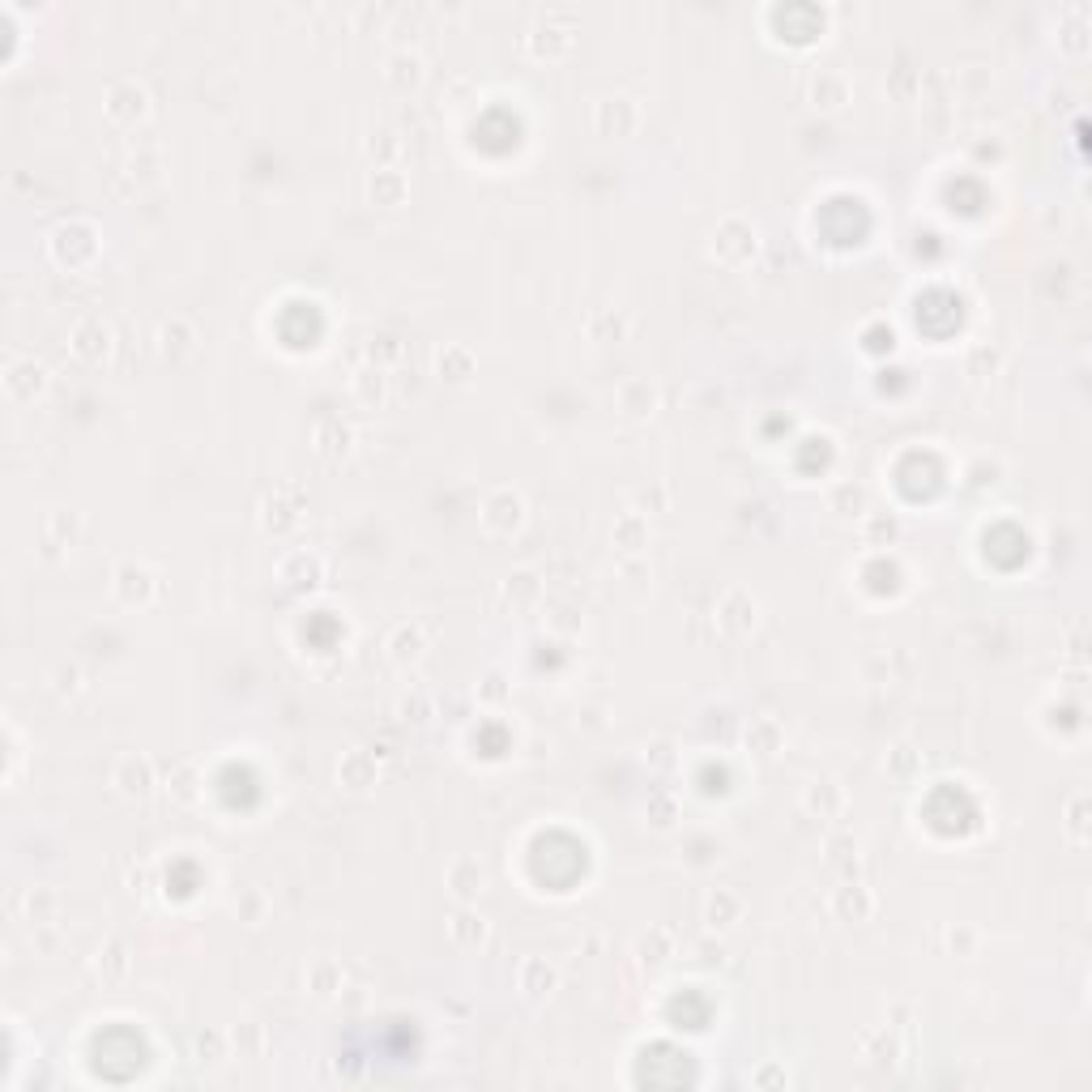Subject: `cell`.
<instances>
[{"instance_id": "obj_1", "label": "cell", "mask_w": 1092, "mask_h": 1092, "mask_svg": "<svg viewBox=\"0 0 1092 1092\" xmlns=\"http://www.w3.org/2000/svg\"><path fill=\"white\" fill-rule=\"evenodd\" d=\"M51 261L65 265V269H82L90 265L94 256H98V230L82 218H73V222H60L56 230H51Z\"/></svg>"}, {"instance_id": "obj_2", "label": "cell", "mask_w": 1092, "mask_h": 1092, "mask_svg": "<svg viewBox=\"0 0 1092 1092\" xmlns=\"http://www.w3.org/2000/svg\"><path fill=\"white\" fill-rule=\"evenodd\" d=\"M640 128V102L628 94H611L593 102V133L597 137H632Z\"/></svg>"}, {"instance_id": "obj_3", "label": "cell", "mask_w": 1092, "mask_h": 1092, "mask_svg": "<svg viewBox=\"0 0 1092 1092\" xmlns=\"http://www.w3.org/2000/svg\"><path fill=\"white\" fill-rule=\"evenodd\" d=\"M112 786H116V794L128 798V802L150 798V790L159 786V776H154V760L141 756V751H128V756H120L116 768H112Z\"/></svg>"}, {"instance_id": "obj_4", "label": "cell", "mask_w": 1092, "mask_h": 1092, "mask_svg": "<svg viewBox=\"0 0 1092 1092\" xmlns=\"http://www.w3.org/2000/svg\"><path fill=\"white\" fill-rule=\"evenodd\" d=\"M713 256L721 265H747L751 256H756V226L747 218H725L713 236Z\"/></svg>"}, {"instance_id": "obj_5", "label": "cell", "mask_w": 1092, "mask_h": 1092, "mask_svg": "<svg viewBox=\"0 0 1092 1092\" xmlns=\"http://www.w3.org/2000/svg\"><path fill=\"white\" fill-rule=\"evenodd\" d=\"M478 521H482L487 534H512L516 526L526 521V500H521V491H512V487L491 491V496L482 500V508H478Z\"/></svg>"}, {"instance_id": "obj_6", "label": "cell", "mask_w": 1092, "mask_h": 1092, "mask_svg": "<svg viewBox=\"0 0 1092 1092\" xmlns=\"http://www.w3.org/2000/svg\"><path fill=\"white\" fill-rule=\"evenodd\" d=\"M112 589L124 606H145L154 589H159V577H154V568L141 563V559H124L116 572H112Z\"/></svg>"}, {"instance_id": "obj_7", "label": "cell", "mask_w": 1092, "mask_h": 1092, "mask_svg": "<svg viewBox=\"0 0 1092 1092\" xmlns=\"http://www.w3.org/2000/svg\"><path fill=\"white\" fill-rule=\"evenodd\" d=\"M69 350L82 359V363H102L112 354V325L102 321V317H82L73 329H69Z\"/></svg>"}, {"instance_id": "obj_8", "label": "cell", "mask_w": 1092, "mask_h": 1092, "mask_svg": "<svg viewBox=\"0 0 1092 1092\" xmlns=\"http://www.w3.org/2000/svg\"><path fill=\"white\" fill-rule=\"evenodd\" d=\"M572 35H577V26H572L568 13H546L521 43L534 51V56H563L572 47Z\"/></svg>"}, {"instance_id": "obj_9", "label": "cell", "mask_w": 1092, "mask_h": 1092, "mask_svg": "<svg viewBox=\"0 0 1092 1092\" xmlns=\"http://www.w3.org/2000/svg\"><path fill=\"white\" fill-rule=\"evenodd\" d=\"M303 504H307V500H303V491H299V487H291V482L274 487L269 496H265V504H261V521H265V530H274V534L295 530Z\"/></svg>"}, {"instance_id": "obj_10", "label": "cell", "mask_w": 1092, "mask_h": 1092, "mask_svg": "<svg viewBox=\"0 0 1092 1092\" xmlns=\"http://www.w3.org/2000/svg\"><path fill=\"white\" fill-rule=\"evenodd\" d=\"M145 112H150V90L137 77H120V82L108 86V116L116 124H137Z\"/></svg>"}, {"instance_id": "obj_11", "label": "cell", "mask_w": 1092, "mask_h": 1092, "mask_svg": "<svg viewBox=\"0 0 1092 1092\" xmlns=\"http://www.w3.org/2000/svg\"><path fill=\"white\" fill-rule=\"evenodd\" d=\"M615 406H619L623 419L640 423V419H648V414L658 410V384L644 380V376H628L615 388Z\"/></svg>"}, {"instance_id": "obj_12", "label": "cell", "mask_w": 1092, "mask_h": 1092, "mask_svg": "<svg viewBox=\"0 0 1092 1092\" xmlns=\"http://www.w3.org/2000/svg\"><path fill=\"white\" fill-rule=\"evenodd\" d=\"M311 445L325 461H342L354 449V427L342 419V414H325V419L311 427Z\"/></svg>"}, {"instance_id": "obj_13", "label": "cell", "mask_w": 1092, "mask_h": 1092, "mask_svg": "<svg viewBox=\"0 0 1092 1092\" xmlns=\"http://www.w3.org/2000/svg\"><path fill=\"white\" fill-rule=\"evenodd\" d=\"M5 393L13 402H35L47 393V368L35 359H13L9 372H5Z\"/></svg>"}, {"instance_id": "obj_14", "label": "cell", "mask_w": 1092, "mask_h": 1092, "mask_svg": "<svg viewBox=\"0 0 1092 1092\" xmlns=\"http://www.w3.org/2000/svg\"><path fill=\"white\" fill-rule=\"evenodd\" d=\"M406 197H410L406 171H397V167H376L368 175V201L380 205V210H402Z\"/></svg>"}, {"instance_id": "obj_15", "label": "cell", "mask_w": 1092, "mask_h": 1092, "mask_svg": "<svg viewBox=\"0 0 1092 1092\" xmlns=\"http://www.w3.org/2000/svg\"><path fill=\"white\" fill-rule=\"evenodd\" d=\"M807 94H811V102H815L820 112H841L845 102L853 98V86H849V77H845L841 69H820V73L811 77Z\"/></svg>"}, {"instance_id": "obj_16", "label": "cell", "mask_w": 1092, "mask_h": 1092, "mask_svg": "<svg viewBox=\"0 0 1092 1092\" xmlns=\"http://www.w3.org/2000/svg\"><path fill=\"white\" fill-rule=\"evenodd\" d=\"M756 611H760V606H756V597H751L747 589H730V593H725L721 602H717V623H721V628L730 632V636H743V632L756 628Z\"/></svg>"}, {"instance_id": "obj_17", "label": "cell", "mask_w": 1092, "mask_h": 1092, "mask_svg": "<svg viewBox=\"0 0 1092 1092\" xmlns=\"http://www.w3.org/2000/svg\"><path fill=\"white\" fill-rule=\"evenodd\" d=\"M388 658H393L397 666H414V662H423L427 654V628L419 619H410V623H397L393 632H388Z\"/></svg>"}, {"instance_id": "obj_18", "label": "cell", "mask_w": 1092, "mask_h": 1092, "mask_svg": "<svg viewBox=\"0 0 1092 1092\" xmlns=\"http://www.w3.org/2000/svg\"><path fill=\"white\" fill-rule=\"evenodd\" d=\"M875 914V892L867 883H841L837 892H832V918L837 922H867Z\"/></svg>"}, {"instance_id": "obj_19", "label": "cell", "mask_w": 1092, "mask_h": 1092, "mask_svg": "<svg viewBox=\"0 0 1092 1092\" xmlns=\"http://www.w3.org/2000/svg\"><path fill=\"white\" fill-rule=\"evenodd\" d=\"M743 743H747V751L751 756H760V760H772L776 751L786 747V725L776 721V717H751L747 721V730H743Z\"/></svg>"}, {"instance_id": "obj_20", "label": "cell", "mask_w": 1092, "mask_h": 1092, "mask_svg": "<svg viewBox=\"0 0 1092 1092\" xmlns=\"http://www.w3.org/2000/svg\"><path fill=\"white\" fill-rule=\"evenodd\" d=\"M542 589H546V581H542V572H534V568H521V572H512V577L500 581V597H504L512 611L538 606L542 602Z\"/></svg>"}, {"instance_id": "obj_21", "label": "cell", "mask_w": 1092, "mask_h": 1092, "mask_svg": "<svg viewBox=\"0 0 1092 1092\" xmlns=\"http://www.w3.org/2000/svg\"><path fill=\"white\" fill-rule=\"evenodd\" d=\"M449 892L457 905H474L478 892H482V883H487V871L478 867V857H453L449 863Z\"/></svg>"}, {"instance_id": "obj_22", "label": "cell", "mask_w": 1092, "mask_h": 1092, "mask_svg": "<svg viewBox=\"0 0 1092 1092\" xmlns=\"http://www.w3.org/2000/svg\"><path fill=\"white\" fill-rule=\"evenodd\" d=\"M559 985V973H555V965H546L542 956H530V960H521V969H516V991H521L530 1003H542L546 995H551Z\"/></svg>"}, {"instance_id": "obj_23", "label": "cell", "mask_w": 1092, "mask_h": 1092, "mask_svg": "<svg viewBox=\"0 0 1092 1092\" xmlns=\"http://www.w3.org/2000/svg\"><path fill=\"white\" fill-rule=\"evenodd\" d=\"M376 772H380L376 751L354 747V751H346V756H342V764H337V782H342L346 790H354V794H363L368 786H376Z\"/></svg>"}, {"instance_id": "obj_24", "label": "cell", "mask_w": 1092, "mask_h": 1092, "mask_svg": "<svg viewBox=\"0 0 1092 1092\" xmlns=\"http://www.w3.org/2000/svg\"><path fill=\"white\" fill-rule=\"evenodd\" d=\"M278 581L286 589H311V585L325 581V563L311 555V551H291V555L278 563Z\"/></svg>"}, {"instance_id": "obj_25", "label": "cell", "mask_w": 1092, "mask_h": 1092, "mask_svg": "<svg viewBox=\"0 0 1092 1092\" xmlns=\"http://www.w3.org/2000/svg\"><path fill=\"white\" fill-rule=\"evenodd\" d=\"M449 939L457 948H482L491 939V922L478 914L474 905H457L453 918H449Z\"/></svg>"}, {"instance_id": "obj_26", "label": "cell", "mask_w": 1092, "mask_h": 1092, "mask_svg": "<svg viewBox=\"0 0 1092 1092\" xmlns=\"http://www.w3.org/2000/svg\"><path fill=\"white\" fill-rule=\"evenodd\" d=\"M384 77H388V86H393L397 94L419 90L423 86V56H419V51H410V47H397L393 56H388V65H384Z\"/></svg>"}, {"instance_id": "obj_27", "label": "cell", "mask_w": 1092, "mask_h": 1092, "mask_svg": "<svg viewBox=\"0 0 1092 1092\" xmlns=\"http://www.w3.org/2000/svg\"><path fill=\"white\" fill-rule=\"evenodd\" d=\"M60 892L56 888H31L26 896H13V909H22V922H31V926H47V922H56L60 918Z\"/></svg>"}, {"instance_id": "obj_28", "label": "cell", "mask_w": 1092, "mask_h": 1092, "mask_svg": "<svg viewBox=\"0 0 1092 1092\" xmlns=\"http://www.w3.org/2000/svg\"><path fill=\"white\" fill-rule=\"evenodd\" d=\"M193 346H197V329H193L188 317H171V321L159 325V354L163 359L179 363L184 354H193Z\"/></svg>"}, {"instance_id": "obj_29", "label": "cell", "mask_w": 1092, "mask_h": 1092, "mask_svg": "<svg viewBox=\"0 0 1092 1092\" xmlns=\"http://www.w3.org/2000/svg\"><path fill=\"white\" fill-rule=\"evenodd\" d=\"M802 811L815 815V820H837L845 811V790L837 782H815L802 794Z\"/></svg>"}, {"instance_id": "obj_30", "label": "cell", "mask_w": 1092, "mask_h": 1092, "mask_svg": "<svg viewBox=\"0 0 1092 1092\" xmlns=\"http://www.w3.org/2000/svg\"><path fill=\"white\" fill-rule=\"evenodd\" d=\"M611 542L619 546L623 555H640L644 546H648V516L644 512H623L619 521H615V530H611Z\"/></svg>"}, {"instance_id": "obj_31", "label": "cell", "mask_w": 1092, "mask_h": 1092, "mask_svg": "<svg viewBox=\"0 0 1092 1092\" xmlns=\"http://www.w3.org/2000/svg\"><path fill=\"white\" fill-rule=\"evenodd\" d=\"M743 918V896L730 888H713L705 900V926L709 930H730Z\"/></svg>"}, {"instance_id": "obj_32", "label": "cell", "mask_w": 1092, "mask_h": 1092, "mask_svg": "<svg viewBox=\"0 0 1092 1092\" xmlns=\"http://www.w3.org/2000/svg\"><path fill=\"white\" fill-rule=\"evenodd\" d=\"M585 337H589V342H597V346L623 342V337H628V317H623V311H615V307H597L593 317L585 321Z\"/></svg>"}, {"instance_id": "obj_33", "label": "cell", "mask_w": 1092, "mask_h": 1092, "mask_svg": "<svg viewBox=\"0 0 1092 1092\" xmlns=\"http://www.w3.org/2000/svg\"><path fill=\"white\" fill-rule=\"evenodd\" d=\"M77 534H82V521H77L73 512H51L47 521H43V546H47V555L69 551V546L77 542Z\"/></svg>"}, {"instance_id": "obj_34", "label": "cell", "mask_w": 1092, "mask_h": 1092, "mask_svg": "<svg viewBox=\"0 0 1092 1092\" xmlns=\"http://www.w3.org/2000/svg\"><path fill=\"white\" fill-rule=\"evenodd\" d=\"M342 981H346L342 960H333V956H321L317 965L307 969V991L317 995V999H333L337 991H342Z\"/></svg>"}, {"instance_id": "obj_35", "label": "cell", "mask_w": 1092, "mask_h": 1092, "mask_svg": "<svg viewBox=\"0 0 1092 1092\" xmlns=\"http://www.w3.org/2000/svg\"><path fill=\"white\" fill-rule=\"evenodd\" d=\"M474 368H478V359H474V350L470 346H445L435 354V372L445 376V380H453V384H461V380H470L474 376Z\"/></svg>"}, {"instance_id": "obj_36", "label": "cell", "mask_w": 1092, "mask_h": 1092, "mask_svg": "<svg viewBox=\"0 0 1092 1092\" xmlns=\"http://www.w3.org/2000/svg\"><path fill=\"white\" fill-rule=\"evenodd\" d=\"M128 969H133V952H128V943L116 934V939H108L102 952H98V977L102 981H124Z\"/></svg>"}, {"instance_id": "obj_37", "label": "cell", "mask_w": 1092, "mask_h": 1092, "mask_svg": "<svg viewBox=\"0 0 1092 1092\" xmlns=\"http://www.w3.org/2000/svg\"><path fill=\"white\" fill-rule=\"evenodd\" d=\"M193 1058L201 1062V1067H218L222 1058H230V1033H222V1028H201L193 1037Z\"/></svg>"}, {"instance_id": "obj_38", "label": "cell", "mask_w": 1092, "mask_h": 1092, "mask_svg": "<svg viewBox=\"0 0 1092 1092\" xmlns=\"http://www.w3.org/2000/svg\"><path fill=\"white\" fill-rule=\"evenodd\" d=\"M350 384H354V397H359L363 406H384V402H388V376H384V368H376V363L359 368Z\"/></svg>"}, {"instance_id": "obj_39", "label": "cell", "mask_w": 1092, "mask_h": 1092, "mask_svg": "<svg viewBox=\"0 0 1092 1092\" xmlns=\"http://www.w3.org/2000/svg\"><path fill=\"white\" fill-rule=\"evenodd\" d=\"M406 150L410 145L397 128H380V133H372V141H368V154L376 159V167H397L406 159Z\"/></svg>"}, {"instance_id": "obj_40", "label": "cell", "mask_w": 1092, "mask_h": 1092, "mask_svg": "<svg viewBox=\"0 0 1092 1092\" xmlns=\"http://www.w3.org/2000/svg\"><path fill=\"white\" fill-rule=\"evenodd\" d=\"M867 487H857V482H841V487H832V496H828V508L837 512V516H867Z\"/></svg>"}, {"instance_id": "obj_41", "label": "cell", "mask_w": 1092, "mask_h": 1092, "mask_svg": "<svg viewBox=\"0 0 1092 1092\" xmlns=\"http://www.w3.org/2000/svg\"><path fill=\"white\" fill-rule=\"evenodd\" d=\"M999 363H1003V354H999L991 342H973V346L965 350V376H973V380H991V376L999 372Z\"/></svg>"}, {"instance_id": "obj_42", "label": "cell", "mask_w": 1092, "mask_h": 1092, "mask_svg": "<svg viewBox=\"0 0 1092 1092\" xmlns=\"http://www.w3.org/2000/svg\"><path fill=\"white\" fill-rule=\"evenodd\" d=\"M1058 35H1062V43H1067V51L1084 56V51H1088V9H1067Z\"/></svg>"}, {"instance_id": "obj_43", "label": "cell", "mask_w": 1092, "mask_h": 1092, "mask_svg": "<svg viewBox=\"0 0 1092 1092\" xmlns=\"http://www.w3.org/2000/svg\"><path fill=\"white\" fill-rule=\"evenodd\" d=\"M670 956H674V934L662 930V926H654L640 939V960H644V965H666Z\"/></svg>"}, {"instance_id": "obj_44", "label": "cell", "mask_w": 1092, "mask_h": 1092, "mask_svg": "<svg viewBox=\"0 0 1092 1092\" xmlns=\"http://www.w3.org/2000/svg\"><path fill=\"white\" fill-rule=\"evenodd\" d=\"M167 790H171L175 802H193V798L201 794V772H197V764H188V760H184V764H175Z\"/></svg>"}, {"instance_id": "obj_45", "label": "cell", "mask_w": 1092, "mask_h": 1092, "mask_svg": "<svg viewBox=\"0 0 1092 1092\" xmlns=\"http://www.w3.org/2000/svg\"><path fill=\"white\" fill-rule=\"evenodd\" d=\"M368 359L376 363V368H393V363L406 359V342H402V337H393V333H380V337H372V342H368Z\"/></svg>"}, {"instance_id": "obj_46", "label": "cell", "mask_w": 1092, "mask_h": 1092, "mask_svg": "<svg viewBox=\"0 0 1092 1092\" xmlns=\"http://www.w3.org/2000/svg\"><path fill=\"white\" fill-rule=\"evenodd\" d=\"M888 90H892V98H900V102H914V98L922 94V73H918V69H909V65H896V69L888 73Z\"/></svg>"}, {"instance_id": "obj_47", "label": "cell", "mask_w": 1092, "mask_h": 1092, "mask_svg": "<svg viewBox=\"0 0 1092 1092\" xmlns=\"http://www.w3.org/2000/svg\"><path fill=\"white\" fill-rule=\"evenodd\" d=\"M863 1058L875 1062V1067H883V1062H892L896 1058V1037L888 1028H879V1033H867L863 1037Z\"/></svg>"}, {"instance_id": "obj_48", "label": "cell", "mask_w": 1092, "mask_h": 1092, "mask_svg": "<svg viewBox=\"0 0 1092 1092\" xmlns=\"http://www.w3.org/2000/svg\"><path fill=\"white\" fill-rule=\"evenodd\" d=\"M230 1046H240V1058H256V1054H265V1028L248 1020L240 1024L236 1033H230Z\"/></svg>"}, {"instance_id": "obj_49", "label": "cell", "mask_w": 1092, "mask_h": 1092, "mask_svg": "<svg viewBox=\"0 0 1092 1092\" xmlns=\"http://www.w3.org/2000/svg\"><path fill=\"white\" fill-rule=\"evenodd\" d=\"M648 820H654V828H674V820H679V802H674L666 790L648 794Z\"/></svg>"}, {"instance_id": "obj_50", "label": "cell", "mask_w": 1092, "mask_h": 1092, "mask_svg": "<svg viewBox=\"0 0 1092 1092\" xmlns=\"http://www.w3.org/2000/svg\"><path fill=\"white\" fill-rule=\"evenodd\" d=\"M51 687H56V696H77V691L86 687V674H82V666H73V662L56 666V674H51Z\"/></svg>"}, {"instance_id": "obj_51", "label": "cell", "mask_w": 1092, "mask_h": 1092, "mask_svg": "<svg viewBox=\"0 0 1092 1092\" xmlns=\"http://www.w3.org/2000/svg\"><path fill=\"white\" fill-rule=\"evenodd\" d=\"M265 914H269V900H265V892H261V888L244 892V900H240V918H244L248 926H261V922H265Z\"/></svg>"}, {"instance_id": "obj_52", "label": "cell", "mask_w": 1092, "mask_h": 1092, "mask_svg": "<svg viewBox=\"0 0 1092 1092\" xmlns=\"http://www.w3.org/2000/svg\"><path fill=\"white\" fill-rule=\"evenodd\" d=\"M863 530H867V542H892L896 538V516H863Z\"/></svg>"}, {"instance_id": "obj_53", "label": "cell", "mask_w": 1092, "mask_h": 1092, "mask_svg": "<svg viewBox=\"0 0 1092 1092\" xmlns=\"http://www.w3.org/2000/svg\"><path fill=\"white\" fill-rule=\"evenodd\" d=\"M159 167H163V159H159V154H137V159L128 163L124 171H128V175H133L137 184H141V179H159Z\"/></svg>"}, {"instance_id": "obj_54", "label": "cell", "mask_w": 1092, "mask_h": 1092, "mask_svg": "<svg viewBox=\"0 0 1092 1092\" xmlns=\"http://www.w3.org/2000/svg\"><path fill=\"white\" fill-rule=\"evenodd\" d=\"M636 504H640L636 512H666V508H670V491L654 482V487H644V491H640V500H636Z\"/></svg>"}, {"instance_id": "obj_55", "label": "cell", "mask_w": 1092, "mask_h": 1092, "mask_svg": "<svg viewBox=\"0 0 1092 1092\" xmlns=\"http://www.w3.org/2000/svg\"><path fill=\"white\" fill-rule=\"evenodd\" d=\"M1084 811H1088V798H1084V794L1067 802V832H1072V837H1076V841H1084V828H1088V820H1084Z\"/></svg>"}, {"instance_id": "obj_56", "label": "cell", "mask_w": 1092, "mask_h": 1092, "mask_svg": "<svg viewBox=\"0 0 1092 1092\" xmlns=\"http://www.w3.org/2000/svg\"><path fill=\"white\" fill-rule=\"evenodd\" d=\"M427 709H431V705H427V696H423V691H414V696L402 700V709H397V713H402V721H423Z\"/></svg>"}, {"instance_id": "obj_57", "label": "cell", "mask_w": 1092, "mask_h": 1092, "mask_svg": "<svg viewBox=\"0 0 1092 1092\" xmlns=\"http://www.w3.org/2000/svg\"><path fill=\"white\" fill-rule=\"evenodd\" d=\"M1003 154H1007V150H1003V141H977V145H973V159H981V163H985V159L1003 163Z\"/></svg>"}, {"instance_id": "obj_58", "label": "cell", "mask_w": 1092, "mask_h": 1092, "mask_svg": "<svg viewBox=\"0 0 1092 1092\" xmlns=\"http://www.w3.org/2000/svg\"><path fill=\"white\" fill-rule=\"evenodd\" d=\"M508 683H504V674H487L482 679V700H504Z\"/></svg>"}, {"instance_id": "obj_59", "label": "cell", "mask_w": 1092, "mask_h": 1092, "mask_svg": "<svg viewBox=\"0 0 1092 1092\" xmlns=\"http://www.w3.org/2000/svg\"><path fill=\"white\" fill-rule=\"evenodd\" d=\"M909 768H914V747L900 743V747L892 751V772H909Z\"/></svg>"}, {"instance_id": "obj_60", "label": "cell", "mask_w": 1092, "mask_h": 1092, "mask_svg": "<svg viewBox=\"0 0 1092 1092\" xmlns=\"http://www.w3.org/2000/svg\"><path fill=\"white\" fill-rule=\"evenodd\" d=\"M973 943H977V934H973L969 926H956V930H952V948H960V952H973Z\"/></svg>"}, {"instance_id": "obj_61", "label": "cell", "mask_w": 1092, "mask_h": 1092, "mask_svg": "<svg viewBox=\"0 0 1092 1092\" xmlns=\"http://www.w3.org/2000/svg\"><path fill=\"white\" fill-rule=\"evenodd\" d=\"M648 764H654V768H670V747H666V743H658L654 751H648Z\"/></svg>"}, {"instance_id": "obj_62", "label": "cell", "mask_w": 1092, "mask_h": 1092, "mask_svg": "<svg viewBox=\"0 0 1092 1092\" xmlns=\"http://www.w3.org/2000/svg\"><path fill=\"white\" fill-rule=\"evenodd\" d=\"M128 883H133V892H145V883H150V871H145V867H137L133 875H128Z\"/></svg>"}]
</instances>
